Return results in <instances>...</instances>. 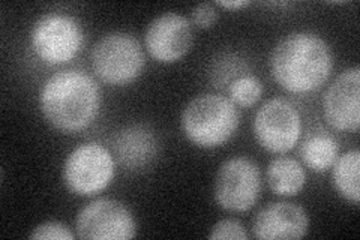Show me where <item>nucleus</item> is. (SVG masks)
I'll return each mask as SVG.
<instances>
[{"instance_id":"1","label":"nucleus","mask_w":360,"mask_h":240,"mask_svg":"<svg viewBox=\"0 0 360 240\" xmlns=\"http://www.w3.org/2000/svg\"><path fill=\"white\" fill-rule=\"evenodd\" d=\"M333 70L330 45L312 32H291L270 54V72L290 94L305 95L319 90Z\"/></svg>"},{"instance_id":"2","label":"nucleus","mask_w":360,"mask_h":240,"mask_svg":"<svg viewBox=\"0 0 360 240\" xmlns=\"http://www.w3.org/2000/svg\"><path fill=\"white\" fill-rule=\"evenodd\" d=\"M44 119L62 132H78L92 125L101 110V89L89 74L63 70L53 74L41 89Z\"/></svg>"},{"instance_id":"3","label":"nucleus","mask_w":360,"mask_h":240,"mask_svg":"<svg viewBox=\"0 0 360 240\" xmlns=\"http://www.w3.org/2000/svg\"><path fill=\"white\" fill-rule=\"evenodd\" d=\"M239 111L222 95H198L184 108L182 130L186 139L201 149L221 147L239 128Z\"/></svg>"},{"instance_id":"4","label":"nucleus","mask_w":360,"mask_h":240,"mask_svg":"<svg viewBox=\"0 0 360 240\" xmlns=\"http://www.w3.org/2000/svg\"><path fill=\"white\" fill-rule=\"evenodd\" d=\"M90 63L101 82L127 86L141 75L146 57L140 41L131 33L110 32L94 45Z\"/></svg>"},{"instance_id":"5","label":"nucleus","mask_w":360,"mask_h":240,"mask_svg":"<svg viewBox=\"0 0 360 240\" xmlns=\"http://www.w3.org/2000/svg\"><path fill=\"white\" fill-rule=\"evenodd\" d=\"M116 175V163L107 147L84 143L66 156L62 179L68 191L78 197H94L107 189Z\"/></svg>"},{"instance_id":"6","label":"nucleus","mask_w":360,"mask_h":240,"mask_svg":"<svg viewBox=\"0 0 360 240\" xmlns=\"http://www.w3.org/2000/svg\"><path fill=\"white\" fill-rule=\"evenodd\" d=\"M84 32L75 17L49 13L33 23L30 30L32 50L47 65H62L72 61L82 50Z\"/></svg>"},{"instance_id":"7","label":"nucleus","mask_w":360,"mask_h":240,"mask_svg":"<svg viewBox=\"0 0 360 240\" xmlns=\"http://www.w3.org/2000/svg\"><path fill=\"white\" fill-rule=\"evenodd\" d=\"M262 194V171L250 158L234 156L221 164L213 184V197L227 212H248Z\"/></svg>"},{"instance_id":"8","label":"nucleus","mask_w":360,"mask_h":240,"mask_svg":"<svg viewBox=\"0 0 360 240\" xmlns=\"http://www.w3.org/2000/svg\"><path fill=\"white\" fill-rule=\"evenodd\" d=\"M75 232L78 239L129 240L137 236V221L122 201L98 198L78 212Z\"/></svg>"},{"instance_id":"9","label":"nucleus","mask_w":360,"mask_h":240,"mask_svg":"<svg viewBox=\"0 0 360 240\" xmlns=\"http://www.w3.org/2000/svg\"><path fill=\"white\" fill-rule=\"evenodd\" d=\"M300 134V113L284 98L266 101L255 114V140L270 153H287L292 151L299 143Z\"/></svg>"},{"instance_id":"10","label":"nucleus","mask_w":360,"mask_h":240,"mask_svg":"<svg viewBox=\"0 0 360 240\" xmlns=\"http://www.w3.org/2000/svg\"><path fill=\"white\" fill-rule=\"evenodd\" d=\"M194 42L191 21L177 13L155 17L144 33V45L160 63H176L188 54Z\"/></svg>"},{"instance_id":"11","label":"nucleus","mask_w":360,"mask_h":240,"mask_svg":"<svg viewBox=\"0 0 360 240\" xmlns=\"http://www.w3.org/2000/svg\"><path fill=\"white\" fill-rule=\"evenodd\" d=\"M326 122L336 131L357 132L360 127V68L342 71L323 98Z\"/></svg>"},{"instance_id":"12","label":"nucleus","mask_w":360,"mask_h":240,"mask_svg":"<svg viewBox=\"0 0 360 240\" xmlns=\"http://www.w3.org/2000/svg\"><path fill=\"white\" fill-rule=\"evenodd\" d=\"M252 232L262 240L302 239L309 232V218L305 209L296 203H270L257 213Z\"/></svg>"},{"instance_id":"13","label":"nucleus","mask_w":360,"mask_h":240,"mask_svg":"<svg viewBox=\"0 0 360 240\" xmlns=\"http://www.w3.org/2000/svg\"><path fill=\"white\" fill-rule=\"evenodd\" d=\"M111 146L117 163L128 171L150 167L160 155V140L155 131L140 123L117 131L112 137Z\"/></svg>"},{"instance_id":"14","label":"nucleus","mask_w":360,"mask_h":240,"mask_svg":"<svg viewBox=\"0 0 360 240\" xmlns=\"http://www.w3.org/2000/svg\"><path fill=\"white\" fill-rule=\"evenodd\" d=\"M266 180L276 196L295 197L307 184V171L297 159L279 156L269 164Z\"/></svg>"},{"instance_id":"15","label":"nucleus","mask_w":360,"mask_h":240,"mask_svg":"<svg viewBox=\"0 0 360 240\" xmlns=\"http://www.w3.org/2000/svg\"><path fill=\"white\" fill-rule=\"evenodd\" d=\"M300 158L303 164L315 173H324L340 156V144L335 137L323 130L309 132L300 144Z\"/></svg>"},{"instance_id":"16","label":"nucleus","mask_w":360,"mask_h":240,"mask_svg":"<svg viewBox=\"0 0 360 240\" xmlns=\"http://www.w3.org/2000/svg\"><path fill=\"white\" fill-rule=\"evenodd\" d=\"M360 152L357 149L338 156L332 165V184L340 196L353 204L360 201Z\"/></svg>"},{"instance_id":"17","label":"nucleus","mask_w":360,"mask_h":240,"mask_svg":"<svg viewBox=\"0 0 360 240\" xmlns=\"http://www.w3.org/2000/svg\"><path fill=\"white\" fill-rule=\"evenodd\" d=\"M263 95V84L254 74H243L229 84V99L236 107H252Z\"/></svg>"},{"instance_id":"18","label":"nucleus","mask_w":360,"mask_h":240,"mask_svg":"<svg viewBox=\"0 0 360 240\" xmlns=\"http://www.w3.org/2000/svg\"><path fill=\"white\" fill-rule=\"evenodd\" d=\"M29 237L32 240H74L75 234L63 222L47 221L33 228Z\"/></svg>"},{"instance_id":"19","label":"nucleus","mask_w":360,"mask_h":240,"mask_svg":"<svg viewBox=\"0 0 360 240\" xmlns=\"http://www.w3.org/2000/svg\"><path fill=\"white\" fill-rule=\"evenodd\" d=\"M248 233L246 228L238 220H221L212 227L209 239L221 240V239H233V240H246Z\"/></svg>"},{"instance_id":"20","label":"nucleus","mask_w":360,"mask_h":240,"mask_svg":"<svg viewBox=\"0 0 360 240\" xmlns=\"http://www.w3.org/2000/svg\"><path fill=\"white\" fill-rule=\"evenodd\" d=\"M191 17H193V23L200 27V29H210L217 25L218 21V11L215 5L212 4H198L193 13H191Z\"/></svg>"},{"instance_id":"21","label":"nucleus","mask_w":360,"mask_h":240,"mask_svg":"<svg viewBox=\"0 0 360 240\" xmlns=\"http://www.w3.org/2000/svg\"><path fill=\"white\" fill-rule=\"evenodd\" d=\"M217 5L218 6H221V8H225V9H242V8H245V6H248L250 5V2H248V0H218L217 2Z\"/></svg>"}]
</instances>
